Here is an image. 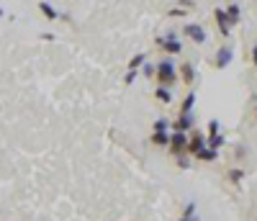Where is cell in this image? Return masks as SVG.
Segmentation results:
<instances>
[{
    "instance_id": "cell-26",
    "label": "cell",
    "mask_w": 257,
    "mask_h": 221,
    "mask_svg": "<svg viewBox=\"0 0 257 221\" xmlns=\"http://www.w3.org/2000/svg\"><path fill=\"white\" fill-rule=\"evenodd\" d=\"M180 221H201V216H196V219H185V216H180Z\"/></svg>"
},
{
    "instance_id": "cell-14",
    "label": "cell",
    "mask_w": 257,
    "mask_h": 221,
    "mask_svg": "<svg viewBox=\"0 0 257 221\" xmlns=\"http://www.w3.org/2000/svg\"><path fill=\"white\" fill-rule=\"evenodd\" d=\"M193 106H196V90H188V95L180 103V113H193Z\"/></svg>"
},
{
    "instance_id": "cell-6",
    "label": "cell",
    "mask_w": 257,
    "mask_h": 221,
    "mask_svg": "<svg viewBox=\"0 0 257 221\" xmlns=\"http://www.w3.org/2000/svg\"><path fill=\"white\" fill-rule=\"evenodd\" d=\"M232 59H234V49L229 47V44H224V47H219V49H216L214 67H216V70H226L229 64H232Z\"/></svg>"
},
{
    "instance_id": "cell-11",
    "label": "cell",
    "mask_w": 257,
    "mask_h": 221,
    "mask_svg": "<svg viewBox=\"0 0 257 221\" xmlns=\"http://www.w3.org/2000/svg\"><path fill=\"white\" fill-rule=\"evenodd\" d=\"M170 136H172V131H152L149 142H152L154 147H162V149H167V147H170Z\"/></svg>"
},
{
    "instance_id": "cell-15",
    "label": "cell",
    "mask_w": 257,
    "mask_h": 221,
    "mask_svg": "<svg viewBox=\"0 0 257 221\" xmlns=\"http://www.w3.org/2000/svg\"><path fill=\"white\" fill-rule=\"evenodd\" d=\"M244 175H247V170H242V167H232L226 172V180L232 183V185H239V183L244 180Z\"/></svg>"
},
{
    "instance_id": "cell-28",
    "label": "cell",
    "mask_w": 257,
    "mask_h": 221,
    "mask_svg": "<svg viewBox=\"0 0 257 221\" xmlns=\"http://www.w3.org/2000/svg\"><path fill=\"white\" fill-rule=\"evenodd\" d=\"M255 100H257V95H255Z\"/></svg>"
},
{
    "instance_id": "cell-21",
    "label": "cell",
    "mask_w": 257,
    "mask_h": 221,
    "mask_svg": "<svg viewBox=\"0 0 257 221\" xmlns=\"http://www.w3.org/2000/svg\"><path fill=\"white\" fill-rule=\"evenodd\" d=\"M188 8H170V11H165V16L167 18H185Z\"/></svg>"
},
{
    "instance_id": "cell-3",
    "label": "cell",
    "mask_w": 257,
    "mask_h": 221,
    "mask_svg": "<svg viewBox=\"0 0 257 221\" xmlns=\"http://www.w3.org/2000/svg\"><path fill=\"white\" fill-rule=\"evenodd\" d=\"M180 34L185 36L188 41L198 44V47H203V44L208 41V31H206V26H201V23H185L180 29Z\"/></svg>"
},
{
    "instance_id": "cell-25",
    "label": "cell",
    "mask_w": 257,
    "mask_h": 221,
    "mask_svg": "<svg viewBox=\"0 0 257 221\" xmlns=\"http://www.w3.org/2000/svg\"><path fill=\"white\" fill-rule=\"evenodd\" d=\"M250 57H252V64L257 67V41L252 44V49H250Z\"/></svg>"
},
{
    "instance_id": "cell-12",
    "label": "cell",
    "mask_w": 257,
    "mask_h": 221,
    "mask_svg": "<svg viewBox=\"0 0 257 221\" xmlns=\"http://www.w3.org/2000/svg\"><path fill=\"white\" fill-rule=\"evenodd\" d=\"M196 160H198V162H216V160H219V149H211V147L206 144L203 149L196 154Z\"/></svg>"
},
{
    "instance_id": "cell-4",
    "label": "cell",
    "mask_w": 257,
    "mask_h": 221,
    "mask_svg": "<svg viewBox=\"0 0 257 221\" xmlns=\"http://www.w3.org/2000/svg\"><path fill=\"white\" fill-rule=\"evenodd\" d=\"M167 152L172 154V157H183V154H188V134L185 131H172Z\"/></svg>"
},
{
    "instance_id": "cell-16",
    "label": "cell",
    "mask_w": 257,
    "mask_h": 221,
    "mask_svg": "<svg viewBox=\"0 0 257 221\" xmlns=\"http://www.w3.org/2000/svg\"><path fill=\"white\" fill-rule=\"evenodd\" d=\"M147 64V52H136L131 59H128V70H142Z\"/></svg>"
},
{
    "instance_id": "cell-8",
    "label": "cell",
    "mask_w": 257,
    "mask_h": 221,
    "mask_svg": "<svg viewBox=\"0 0 257 221\" xmlns=\"http://www.w3.org/2000/svg\"><path fill=\"white\" fill-rule=\"evenodd\" d=\"M193 124H196L193 113H180L175 121H172V131H185V134H190L193 131Z\"/></svg>"
},
{
    "instance_id": "cell-24",
    "label": "cell",
    "mask_w": 257,
    "mask_h": 221,
    "mask_svg": "<svg viewBox=\"0 0 257 221\" xmlns=\"http://www.w3.org/2000/svg\"><path fill=\"white\" fill-rule=\"evenodd\" d=\"M175 160H178V167H180V170H188V167H190L188 154H183V157H175Z\"/></svg>"
},
{
    "instance_id": "cell-1",
    "label": "cell",
    "mask_w": 257,
    "mask_h": 221,
    "mask_svg": "<svg viewBox=\"0 0 257 221\" xmlns=\"http://www.w3.org/2000/svg\"><path fill=\"white\" fill-rule=\"evenodd\" d=\"M154 80H157L160 85H165V88H172V85L180 80L178 64L172 62L170 57H162V59L157 62V77H154Z\"/></svg>"
},
{
    "instance_id": "cell-18",
    "label": "cell",
    "mask_w": 257,
    "mask_h": 221,
    "mask_svg": "<svg viewBox=\"0 0 257 221\" xmlns=\"http://www.w3.org/2000/svg\"><path fill=\"white\" fill-rule=\"evenodd\" d=\"M206 144L211 147V149H221V147L226 144V136L224 134H211V136H206Z\"/></svg>"
},
{
    "instance_id": "cell-27",
    "label": "cell",
    "mask_w": 257,
    "mask_h": 221,
    "mask_svg": "<svg viewBox=\"0 0 257 221\" xmlns=\"http://www.w3.org/2000/svg\"><path fill=\"white\" fill-rule=\"evenodd\" d=\"M255 118H257V106H255Z\"/></svg>"
},
{
    "instance_id": "cell-13",
    "label": "cell",
    "mask_w": 257,
    "mask_h": 221,
    "mask_svg": "<svg viewBox=\"0 0 257 221\" xmlns=\"http://www.w3.org/2000/svg\"><path fill=\"white\" fill-rule=\"evenodd\" d=\"M226 16H229V21L237 26V23L242 21V5H239V3H229V5H226Z\"/></svg>"
},
{
    "instance_id": "cell-23",
    "label": "cell",
    "mask_w": 257,
    "mask_h": 221,
    "mask_svg": "<svg viewBox=\"0 0 257 221\" xmlns=\"http://www.w3.org/2000/svg\"><path fill=\"white\" fill-rule=\"evenodd\" d=\"M136 75H139V70H128L124 75V85H131V82L136 80Z\"/></svg>"
},
{
    "instance_id": "cell-19",
    "label": "cell",
    "mask_w": 257,
    "mask_h": 221,
    "mask_svg": "<svg viewBox=\"0 0 257 221\" xmlns=\"http://www.w3.org/2000/svg\"><path fill=\"white\" fill-rule=\"evenodd\" d=\"M170 129H172V124H170V121H167V118H165V116H160L157 121H154L152 131H170Z\"/></svg>"
},
{
    "instance_id": "cell-17",
    "label": "cell",
    "mask_w": 257,
    "mask_h": 221,
    "mask_svg": "<svg viewBox=\"0 0 257 221\" xmlns=\"http://www.w3.org/2000/svg\"><path fill=\"white\" fill-rule=\"evenodd\" d=\"M154 98H157L160 103L167 106V103H172V90H170V88H165V85H160L157 90H154Z\"/></svg>"
},
{
    "instance_id": "cell-5",
    "label": "cell",
    "mask_w": 257,
    "mask_h": 221,
    "mask_svg": "<svg viewBox=\"0 0 257 221\" xmlns=\"http://www.w3.org/2000/svg\"><path fill=\"white\" fill-rule=\"evenodd\" d=\"M214 21H216V31H219V36H226L232 34V29H234V23L229 21V16H226V8H214Z\"/></svg>"
},
{
    "instance_id": "cell-20",
    "label": "cell",
    "mask_w": 257,
    "mask_h": 221,
    "mask_svg": "<svg viewBox=\"0 0 257 221\" xmlns=\"http://www.w3.org/2000/svg\"><path fill=\"white\" fill-rule=\"evenodd\" d=\"M139 72H142L144 77H157V64H149V62H147Z\"/></svg>"
},
{
    "instance_id": "cell-9",
    "label": "cell",
    "mask_w": 257,
    "mask_h": 221,
    "mask_svg": "<svg viewBox=\"0 0 257 221\" xmlns=\"http://www.w3.org/2000/svg\"><path fill=\"white\" fill-rule=\"evenodd\" d=\"M178 72H180V80L185 88H190L193 82H196V67H193V62H183L178 67Z\"/></svg>"
},
{
    "instance_id": "cell-22",
    "label": "cell",
    "mask_w": 257,
    "mask_h": 221,
    "mask_svg": "<svg viewBox=\"0 0 257 221\" xmlns=\"http://www.w3.org/2000/svg\"><path fill=\"white\" fill-rule=\"evenodd\" d=\"M211 134H221V124H219L216 118H211V121H208V131H206V136H211Z\"/></svg>"
},
{
    "instance_id": "cell-10",
    "label": "cell",
    "mask_w": 257,
    "mask_h": 221,
    "mask_svg": "<svg viewBox=\"0 0 257 221\" xmlns=\"http://www.w3.org/2000/svg\"><path fill=\"white\" fill-rule=\"evenodd\" d=\"M39 11H41V16L47 18V21H59V18H62V13L52 3H47V0H41V3H39Z\"/></svg>"
},
{
    "instance_id": "cell-2",
    "label": "cell",
    "mask_w": 257,
    "mask_h": 221,
    "mask_svg": "<svg viewBox=\"0 0 257 221\" xmlns=\"http://www.w3.org/2000/svg\"><path fill=\"white\" fill-rule=\"evenodd\" d=\"M157 47L162 49V54H167V57H172V54H180V52H183V41L178 39V34L167 31V34L157 36Z\"/></svg>"
},
{
    "instance_id": "cell-7",
    "label": "cell",
    "mask_w": 257,
    "mask_h": 221,
    "mask_svg": "<svg viewBox=\"0 0 257 221\" xmlns=\"http://www.w3.org/2000/svg\"><path fill=\"white\" fill-rule=\"evenodd\" d=\"M203 147H206V136H203V131H196V129H193L190 136H188V154H193V157H196V154L203 149Z\"/></svg>"
}]
</instances>
